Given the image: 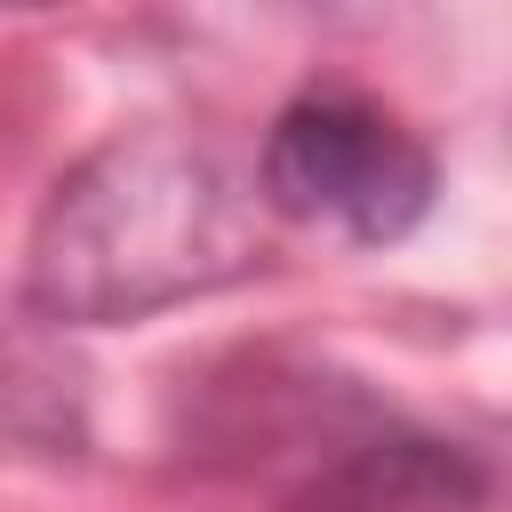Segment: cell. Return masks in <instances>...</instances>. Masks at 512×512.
Wrapping results in <instances>:
<instances>
[{"label":"cell","mask_w":512,"mask_h":512,"mask_svg":"<svg viewBox=\"0 0 512 512\" xmlns=\"http://www.w3.org/2000/svg\"><path fill=\"white\" fill-rule=\"evenodd\" d=\"M256 192L288 224H328L360 248H384L424 224V208L440 192V160L400 112H384L352 88H312L272 120Z\"/></svg>","instance_id":"7a4b0ae2"},{"label":"cell","mask_w":512,"mask_h":512,"mask_svg":"<svg viewBox=\"0 0 512 512\" xmlns=\"http://www.w3.org/2000/svg\"><path fill=\"white\" fill-rule=\"evenodd\" d=\"M280 512H488V464L456 440L376 424L320 456Z\"/></svg>","instance_id":"3957f363"},{"label":"cell","mask_w":512,"mask_h":512,"mask_svg":"<svg viewBox=\"0 0 512 512\" xmlns=\"http://www.w3.org/2000/svg\"><path fill=\"white\" fill-rule=\"evenodd\" d=\"M264 264V192L216 144L136 128L48 192L24 248V304L56 328H120L216 296Z\"/></svg>","instance_id":"6da1fadb"}]
</instances>
